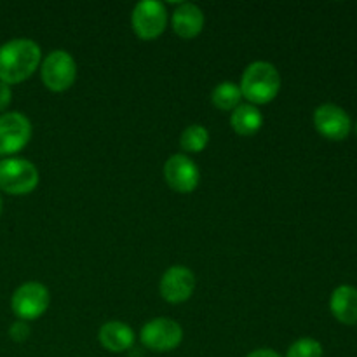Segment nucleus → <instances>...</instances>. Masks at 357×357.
<instances>
[{"instance_id": "f257e3e1", "label": "nucleus", "mask_w": 357, "mask_h": 357, "mask_svg": "<svg viewBox=\"0 0 357 357\" xmlns=\"http://www.w3.org/2000/svg\"><path fill=\"white\" fill-rule=\"evenodd\" d=\"M42 59L40 45L31 38H10L0 45V80L20 84L26 80Z\"/></svg>"}, {"instance_id": "f03ea898", "label": "nucleus", "mask_w": 357, "mask_h": 357, "mask_svg": "<svg viewBox=\"0 0 357 357\" xmlns=\"http://www.w3.org/2000/svg\"><path fill=\"white\" fill-rule=\"evenodd\" d=\"M241 93L257 105H265L278 96L281 89L279 70L268 61H253L246 66L241 79Z\"/></svg>"}, {"instance_id": "7ed1b4c3", "label": "nucleus", "mask_w": 357, "mask_h": 357, "mask_svg": "<svg viewBox=\"0 0 357 357\" xmlns=\"http://www.w3.org/2000/svg\"><path fill=\"white\" fill-rule=\"evenodd\" d=\"M40 174L33 162L21 157L0 160V190L13 195L30 194L37 188Z\"/></svg>"}, {"instance_id": "20e7f679", "label": "nucleus", "mask_w": 357, "mask_h": 357, "mask_svg": "<svg viewBox=\"0 0 357 357\" xmlns=\"http://www.w3.org/2000/svg\"><path fill=\"white\" fill-rule=\"evenodd\" d=\"M40 75L42 82L45 87L56 93L66 91L72 87V84L77 79V63L70 52L63 51V49H56V51L49 52L44 58L40 65Z\"/></svg>"}, {"instance_id": "39448f33", "label": "nucleus", "mask_w": 357, "mask_h": 357, "mask_svg": "<svg viewBox=\"0 0 357 357\" xmlns=\"http://www.w3.org/2000/svg\"><path fill=\"white\" fill-rule=\"evenodd\" d=\"M51 303V295L49 289L40 282H24L14 291L10 298V307L13 312L16 314L17 319L21 321H33L40 317L47 310Z\"/></svg>"}, {"instance_id": "423d86ee", "label": "nucleus", "mask_w": 357, "mask_h": 357, "mask_svg": "<svg viewBox=\"0 0 357 357\" xmlns=\"http://www.w3.org/2000/svg\"><path fill=\"white\" fill-rule=\"evenodd\" d=\"M139 338H142V344L150 351L169 352L181 344L183 330L176 321L169 317H157L142 328Z\"/></svg>"}, {"instance_id": "0eeeda50", "label": "nucleus", "mask_w": 357, "mask_h": 357, "mask_svg": "<svg viewBox=\"0 0 357 357\" xmlns=\"http://www.w3.org/2000/svg\"><path fill=\"white\" fill-rule=\"evenodd\" d=\"M31 122L21 112L0 114V155H13L28 145Z\"/></svg>"}, {"instance_id": "6e6552de", "label": "nucleus", "mask_w": 357, "mask_h": 357, "mask_svg": "<svg viewBox=\"0 0 357 357\" xmlns=\"http://www.w3.org/2000/svg\"><path fill=\"white\" fill-rule=\"evenodd\" d=\"M132 30L138 37L157 38L167 24V10L166 6L159 0H142L135 6L131 14Z\"/></svg>"}, {"instance_id": "1a4fd4ad", "label": "nucleus", "mask_w": 357, "mask_h": 357, "mask_svg": "<svg viewBox=\"0 0 357 357\" xmlns=\"http://www.w3.org/2000/svg\"><path fill=\"white\" fill-rule=\"evenodd\" d=\"M164 178L173 190L188 194L197 188L201 181V171L190 157L183 153H174L164 164Z\"/></svg>"}, {"instance_id": "9d476101", "label": "nucleus", "mask_w": 357, "mask_h": 357, "mask_svg": "<svg viewBox=\"0 0 357 357\" xmlns=\"http://www.w3.org/2000/svg\"><path fill=\"white\" fill-rule=\"evenodd\" d=\"M314 126L324 138L335 142L347 138L352 129L347 112L335 103H324L314 110Z\"/></svg>"}, {"instance_id": "9b49d317", "label": "nucleus", "mask_w": 357, "mask_h": 357, "mask_svg": "<svg viewBox=\"0 0 357 357\" xmlns=\"http://www.w3.org/2000/svg\"><path fill=\"white\" fill-rule=\"evenodd\" d=\"M160 295L169 303L187 302L195 289V275L190 268L173 265L160 278Z\"/></svg>"}, {"instance_id": "f8f14e48", "label": "nucleus", "mask_w": 357, "mask_h": 357, "mask_svg": "<svg viewBox=\"0 0 357 357\" xmlns=\"http://www.w3.org/2000/svg\"><path fill=\"white\" fill-rule=\"evenodd\" d=\"M171 23L180 37L194 38L204 28V13L197 3L183 2L174 9Z\"/></svg>"}, {"instance_id": "ddd939ff", "label": "nucleus", "mask_w": 357, "mask_h": 357, "mask_svg": "<svg viewBox=\"0 0 357 357\" xmlns=\"http://www.w3.org/2000/svg\"><path fill=\"white\" fill-rule=\"evenodd\" d=\"M100 344L110 352H124L135 345V331L121 321H108L100 328Z\"/></svg>"}, {"instance_id": "4468645a", "label": "nucleus", "mask_w": 357, "mask_h": 357, "mask_svg": "<svg viewBox=\"0 0 357 357\" xmlns=\"http://www.w3.org/2000/svg\"><path fill=\"white\" fill-rule=\"evenodd\" d=\"M330 309L333 316L344 324H357V288L338 286L330 298Z\"/></svg>"}, {"instance_id": "2eb2a0df", "label": "nucleus", "mask_w": 357, "mask_h": 357, "mask_svg": "<svg viewBox=\"0 0 357 357\" xmlns=\"http://www.w3.org/2000/svg\"><path fill=\"white\" fill-rule=\"evenodd\" d=\"M230 124H232L234 131L239 135L251 136L260 131L261 124H264V115L255 105L244 103L234 108L232 115H230Z\"/></svg>"}, {"instance_id": "dca6fc26", "label": "nucleus", "mask_w": 357, "mask_h": 357, "mask_svg": "<svg viewBox=\"0 0 357 357\" xmlns=\"http://www.w3.org/2000/svg\"><path fill=\"white\" fill-rule=\"evenodd\" d=\"M211 100L215 103V107L220 108V110H234V108H237L241 105L243 93H241V87L237 84L225 80V82L218 84L213 89Z\"/></svg>"}, {"instance_id": "f3484780", "label": "nucleus", "mask_w": 357, "mask_h": 357, "mask_svg": "<svg viewBox=\"0 0 357 357\" xmlns=\"http://www.w3.org/2000/svg\"><path fill=\"white\" fill-rule=\"evenodd\" d=\"M209 143V132L204 126L201 124H192L181 132L180 138V145L185 152H192L197 153L202 152V150L208 146Z\"/></svg>"}, {"instance_id": "a211bd4d", "label": "nucleus", "mask_w": 357, "mask_h": 357, "mask_svg": "<svg viewBox=\"0 0 357 357\" xmlns=\"http://www.w3.org/2000/svg\"><path fill=\"white\" fill-rule=\"evenodd\" d=\"M323 345L314 338H298L288 349L286 357H323Z\"/></svg>"}, {"instance_id": "6ab92c4d", "label": "nucleus", "mask_w": 357, "mask_h": 357, "mask_svg": "<svg viewBox=\"0 0 357 357\" xmlns=\"http://www.w3.org/2000/svg\"><path fill=\"white\" fill-rule=\"evenodd\" d=\"M31 330H30V324L26 323V321H16V323L10 324L9 328V337L13 338L14 342H24L28 340V337H30Z\"/></svg>"}, {"instance_id": "aec40b11", "label": "nucleus", "mask_w": 357, "mask_h": 357, "mask_svg": "<svg viewBox=\"0 0 357 357\" xmlns=\"http://www.w3.org/2000/svg\"><path fill=\"white\" fill-rule=\"evenodd\" d=\"M10 100H13V89H10L9 84L0 80V114H3V110L9 107Z\"/></svg>"}, {"instance_id": "412c9836", "label": "nucleus", "mask_w": 357, "mask_h": 357, "mask_svg": "<svg viewBox=\"0 0 357 357\" xmlns=\"http://www.w3.org/2000/svg\"><path fill=\"white\" fill-rule=\"evenodd\" d=\"M246 357H282V356L278 354L275 351H272V349H257V351H253Z\"/></svg>"}, {"instance_id": "4be33fe9", "label": "nucleus", "mask_w": 357, "mask_h": 357, "mask_svg": "<svg viewBox=\"0 0 357 357\" xmlns=\"http://www.w3.org/2000/svg\"><path fill=\"white\" fill-rule=\"evenodd\" d=\"M2 213H3V201L2 197H0V216H2Z\"/></svg>"}, {"instance_id": "5701e85b", "label": "nucleus", "mask_w": 357, "mask_h": 357, "mask_svg": "<svg viewBox=\"0 0 357 357\" xmlns=\"http://www.w3.org/2000/svg\"><path fill=\"white\" fill-rule=\"evenodd\" d=\"M356 132H357V124H356Z\"/></svg>"}]
</instances>
